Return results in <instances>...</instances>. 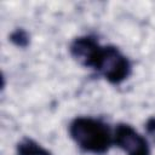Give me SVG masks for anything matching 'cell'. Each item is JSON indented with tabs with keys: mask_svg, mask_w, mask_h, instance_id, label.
<instances>
[{
	"mask_svg": "<svg viewBox=\"0 0 155 155\" xmlns=\"http://www.w3.org/2000/svg\"><path fill=\"white\" fill-rule=\"evenodd\" d=\"M69 136L84 153L103 155L114 145V130L99 117L76 116L68 127Z\"/></svg>",
	"mask_w": 155,
	"mask_h": 155,
	"instance_id": "1",
	"label": "cell"
},
{
	"mask_svg": "<svg viewBox=\"0 0 155 155\" xmlns=\"http://www.w3.org/2000/svg\"><path fill=\"white\" fill-rule=\"evenodd\" d=\"M114 145L121 149L126 155H151L147 138L126 122H120L115 126Z\"/></svg>",
	"mask_w": 155,
	"mask_h": 155,
	"instance_id": "4",
	"label": "cell"
},
{
	"mask_svg": "<svg viewBox=\"0 0 155 155\" xmlns=\"http://www.w3.org/2000/svg\"><path fill=\"white\" fill-rule=\"evenodd\" d=\"M16 155H52V153L30 137H23L16 144Z\"/></svg>",
	"mask_w": 155,
	"mask_h": 155,
	"instance_id": "5",
	"label": "cell"
},
{
	"mask_svg": "<svg viewBox=\"0 0 155 155\" xmlns=\"http://www.w3.org/2000/svg\"><path fill=\"white\" fill-rule=\"evenodd\" d=\"M94 71L101 74L109 84L121 85L132 74V63L119 47L104 45Z\"/></svg>",
	"mask_w": 155,
	"mask_h": 155,
	"instance_id": "2",
	"label": "cell"
},
{
	"mask_svg": "<svg viewBox=\"0 0 155 155\" xmlns=\"http://www.w3.org/2000/svg\"><path fill=\"white\" fill-rule=\"evenodd\" d=\"M8 41L18 48H27L30 45V34L24 28H16L10 33Z\"/></svg>",
	"mask_w": 155,
	"mask_h": 155,
	"instance_id": "6",
	"label": "cell"
},
{
	"mask_svg": "<svg viewBox=\"0 0 155 155\" xmlns=\"http://www.w3.org/2000/svg\"><path fill=\"white\" fill-rule=\"evenodd\" d=\"M103 46L104 45H102L94 35H80L71 40L69 53L73 59L84 68L94 70L102 54Z\"/></svg>",
	"mask_w": 155,
	"mask_h": 155,
	"instance_id": "3",
	"label": "cell"
},
{
	"mask_svg": "<svg viewBox=\"0 0 155 155\" xmlns=\"http://www.w3.org/2000/svg\"><path fill=\"white\" fill-rule=\"evenodd\" d=\"M145 131L155 143V116H151L145 121Z\"/></svg>",
	"mask_w": 155,
	"mask_h": 155,
	"instance_id": "7",
	"label": "cell"
}]
</instances>
